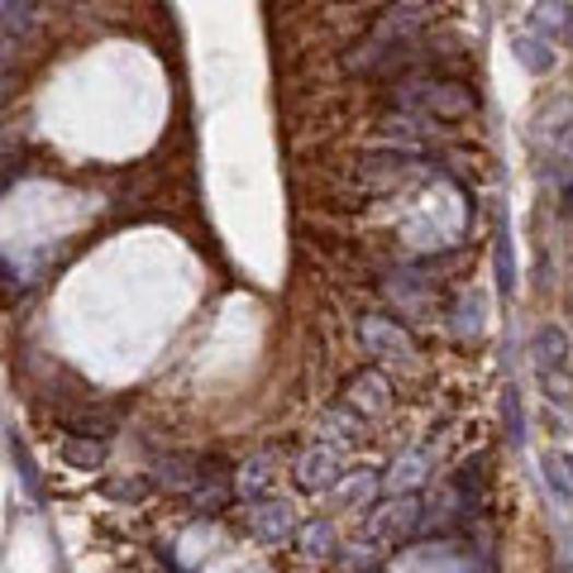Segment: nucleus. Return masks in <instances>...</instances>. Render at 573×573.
<instances>
[{
	"instance_id": "nucleus-1",
	"label": "nucleus",
	"mask_w": 573,
	"mask_h": 573,
	"mask_svg": "<svg viewBox=\"0 0 573 573\" xmlns=\"http://www.w3.org/2000/svg\"><path fill=\"white\" fill-rule=\"evenodd\" d=\"M244 530L264 545H282L296 530V506L282 492H268L258 502H244Z\"/></svg>"
},
{
	"instance_id": "nucleus-2",
	"label": "nucleus",
	"mask_w": 573,
	"mask_h": 573,
	"mask_svg": "<svg viewBox=\"0 0 573 573\" xmlns=\"http://www.w3.org/2000/svg\"><path fill=\"white\" fill-rule=\"evenodd\" d=\"M359 340H363V349H369L377 363H393V369H411V363H416V349L407 340V330L393 325V320H383V316L359 320Z\"/></svg>"
},
{
	"instance_id": "nucleus-3",
	"label": "nucleus",
	"mask_w": 573,
	"mask_h": 573,
	"mask_svg": "<svg viewBox=\"0 0 573 573\" xmlns=\"http://www.w3.org/2000/svg\"><path fill=\"white\" fill-rule=\"evenodd\" d=\"M187 502H191V512H197V516H220V512H225V506L234 502V473H230V464L215 459V454H206L201 478H197V488L187 492Z\"/></svg>"
},
{
	"instance_id": "nucleus-4",
	"label": "nucleus",
	"mask_w": 573,
	"mask_h": 573,
	"mask_svg": "<svg viewBox=\"0 0 573 573\" xmlns=\"http://www.w3.org/2000/svg\"><path fill=\"white\" fill-rule=\"evenodd\" d=\"M340 483H344L340 449L316 445V449H306L302 459H296V488H306V492H335Z\"/></svg>"
},
{
	"instance_id": "nucleus-5",
	"label": "nucleus",
	"mask_w": 573,
	"mask_h": 573,
	"mask_svg": "<svg viewBox=\"0 0 573 573\" xmlns=\"http://www.w3.org/2000/svg\"><path fill=\"white\" fill-rule=\"evenodd\" d=\"M201 464H206V454H187V449H167L153 459V483L167 488V492H182L187 498L191 488H197V478H201Z\"/></svg>"
},
{
	"instance_id": "nucleus-6",
	"label": "nucleus",
	"mask_w": 573,
	"mask_h": 573,
	"mask_svg": "<svg viewBox=\"0 0 573 573\" xmlns=\"http://www.w3.org/2000/svg\"><path fill=\"white\" fill-rule=\"evenodd\" d=\"M416 530H421V498L416 492H401V498L373 512V536L401 540V536H416Z\"/></svg>"
},
{
	"instance_id": "nucleus-7",
	"label": "nucleus",
	"mask_w": 573,
	"mask_h": 573,
	"mask_svg": "<svg viewBox=\"0 0 573 573\" xmlns=\"http://www.w3.org/2000/svg\"><path fill=\"white\" fill-rule=\"evenodd\" d=\"M430 468H435V445H416L407 454H397L393 473H387V492L401 498V492H416L430 478Z\"/></svg>"
},
{
	"instance_id": "nucleus-8",
	"label": "nucleus",
	"mask_w": 573,
	"mask_h": 573,
	"mask_svg": "<svg viewBox=\"0 0 573 573\" xmlns=\"http://www.w3.org/2000/svg\"><path fill=\"white\" fill-rule=\"evenodd\" d=\"M272 483H278V459H272V454H254V459L239 464V473H234V498L258 502L272 492Z\"/></svg>"
},
{
	"instance_id": "nucleus-9",
	"label": "nucleus",
	"mask_w": 573,
	"mask_h": 573,
	"mask_svg": "<svg viewBox=\"0 0 573 573\" xmlns=\"http://www.w3.org/2000/svg\"><path fill=\"white\" fill-rule=\"evenodd\" d=\"M344 401L363 416V421H369V416H383L387 407H393V387H387L383 373H363V377L349 383V397Z\"/></svg>"
},
{
	"instance_id": "nucleus-10",
	"label": "nucleus",
	"mask_w": 573,
	"mask_h": 573,
	"mask_svg": "<svg viewBox=\"0 0 573 573\" xmlns=\"http://www.w3.org/2000/svg\"><path fill=\"white\" fill-rule=\"evenodd\" d=\"M296 550H302L306 559H335L340 554V530H335V521L330 516L306 521V526L296 530Z\"/></svg>"
},
{
	"instance_id": "nucleus-11",
	"label": "nucleus",
	"mask_w": 573,
	"mask_h": 573,
	"mask_svg": "<svg viewBox=\"0 0 573 573\" xmlns=\"http://www.w3.org/2000/svg\"><path fill=\"white\" fill-rule=\"evenodd\" d=\"M569 24H573V0H536V10H530V34L550 38V44L554 38L564 44Z\"/></svg>"
},
{
	"instance_id": "nucleus-12",
	"label": "nucleus",
	"mask_w": 573,
	"mask_h": 573,
	"mask_svg": "<svg viewBox=\"0 0 573 573\" xmlns=\"http://www.w3.org/2000/svg\"><path fill=\"white\" fill-rule=\"evenodd\" d=\"M512 54L521 58V68L536 72V77H545L554 68V44H550V38H540V34H530V30L512 34Z\"/></svg>"
},
{
	"instance_id": "nucleus-13",
	"label": "nucleus",
	"mask_w": 573,
	"mask_h": 573,
	"mask_svg": "<svg viewBox=\"0 0 573 573\" xmlns=\"http://www.w3.org/2000/svg\"><path fill=\"white\" fill-rule=\"evenodd\" d=\"M320 445H330V449H349V445H359V435H363V416L354 407H340V411H330L320 421Z\"/></svg>"
},
{
	"instance_id": "nucleus-14",
	"label": "nucleus",
	"mask_w": 573,
	"mask_h": 573,
	"mask_svg": "<svg viewBox=\"0 0 573 573\" xmlns=\"http://www.w3.org/2000/svg\"><path fill=\"white\" fill-rule=\"evenodd\" d=\"M454 330L459 335H483V320H488V296L478 292V286H468L459 296V306H454Z\"/></svg>"
},
{
	"instance_id": "nucleus-15",
	"label": "nucleus",
	"mask_w": 573,
	"mask_h": 573,
	"mask_svg": "<svg viewBox=\"0 0 573 573\" xmlns=\"http://www.w3.org/2000/svg\"><path fill=\"white\" fill-rule=\"evenodd\" d=\"M62 459H68L72 468H82V473H96V468L106 464V440L68 435V440H62Z\"/></svg>"
},
{
	"instance_id": "nucleus-16",
	"label": "nucleus",
	"mask_w": 573,
	"mask_h": 573,
	"mask_svg": "<svg viewBox=\"0 0 573 573\" xmlns=\"http://www.w3.org/2000/svg\"><path fill=\"white\" fill-rule=\"evenodd\" d=\"M536 363H540L545 373L564 369V363H569V335L559 330V325H545V330L536 335Z\"/></svg>"
},
{
	"instance_id": "nucleus-17",
	"label": "nucleus",
	"mask_w": 573,
	"mask_h": 573,
	"mask_svg": "<svg viewBox=\"0 0 573 573\" xmlns=\"http://www.w3.org/2000/svg\"><path fill=\"white\" fill-rule=\"evenodd\" d=\"M10 459H15L24 488H30V498H44V488H38V468H34V459H30V449L20 445V435H10Z\"/></svg>"
},
{
	"instance_id": "nucleus-18",
	"label": "nucleus",
	"mask_w": 573,
	"mask_h": 573,
	"mask_svg": "<svg viewBox=\"0 0 573 573\" xmlns=\"http://www.w3.org/2000/svg\"><path fill=\"white\" fill-rule=\"evenodd\" d=\"M498 282L502 292H516V264H512V234H506V225L498 230Z\"/></svg>"
},
{
	"instance_id": "nucleus-19",
	"label": "nucleus",
	"mask_w": 573,
	"mask_h": 573,
	"mask_svg": "<svg viewBox=\"0 0 573 573\" xmlns=\"http://www.w3.org/2000/svg\"><path fill=\"white\" fill-rule=\"evenodd\" d=\"M377 492V473H359L349 488H335V498H340V506H363Z\"/></svg>"
},
{
	"instance_id": "nucleus-20",
	"label": "nucleus",
	"mask_w": 573,
	"mask_h": 573,
	"mask_svg": "<svg viewBox=\"0 0 573 573\" xmlns=\"http://www.w3.org/2000/svg\"><path fill=\"white\" fill-rule=\"evenodd\" d=\"M506 430H512V440H516V445L526 440V416H521V393H506Z\"/></svg>"
},
{
	"instance_id": "nucleus-21",
	"label": "nucleus",
	"mask_w": 573,
	"mask_h": 573,
	"mask_svg": "<svg viewBox=\"0 0 573 573\" xmlns=\"http://www.w3.org/2000/svg\"><path fill=\"white\" fill-rule=\"evenodd\" d=\"M349 554H354V559H349V573H369V569H377V545H354Z\"/></svg>"
},
{
	"instance_id": "nucleus-22",
	"label": "nucleus",
	"mask_w": 573,
	"mask_h": 573,
	"mask_svg": "<svg viewBox=\"0 0 573 573\" xmlns=\"http://www.w3.org/2000/svg\"><path fill=\"white\" fill-rule=\"evenodd\" d=\"M143 492H149L143 483H110V498H120V502H139Z\"/></svg>"
},
{
	"instance_id": "nucleus-23",
	"label": "nucleus",
	"mask_w": 573,
	"mask_h": 573,
	"mask_svg": "<svg viewBox=\"0 0 573 573\" xmlns=\"http://www.w3.org/2000/svg\"><path fill=\"white\" fill-rule=\"evenodd\" d=\"M564 473H569V488H573V454H569V459H564Z\"/></svg>"
},
{
	"instance_id": "nucleus-24",
	"label": "nucleus",
	"mask_w": 573,
	"mask_h": 573,
	"mask_svg": "<svg viewBox=\"0 0 573 573\" xmlns=\"http://www.w3.org/2000/svg\"><path fill=\"white\" fill-rule=\"evenodd\" d=\"M564 44H569V48H573V24H569V34H564Z\"/></svg>"
}]
</instances>
